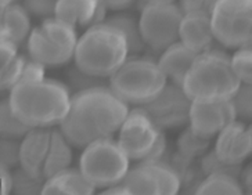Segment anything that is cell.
Segmentation results:
<instances>
[{"instance_id": "6da1fadb", "label": "cell", "mask_w": 252, "mask_h": 195, "mask_svg": "<svg viewBox=\"0 0 252 195\" xmlns=\"http://www.w3.org/2000/svg\"><path fill=\"white\" fill-rule=\"evenodd\" d=\"M127 113V104L110 87H92L71 97L69 111L60 130L74 147L85 148L119 132Z\"/></svg>"}, {"instance_id": "7a4b0ae2", "label": "cell", "mask_w": 252, "mask_h": 195, "mask_svg": "<svg viewBox=\"0 0 252 195\" xmlns=\"http://www.w3.org/2000/svg\"><path fill=\"white\" fill-rule=\"evenodd\" d=\"M14 113L30 128H52L65 119L71 96L65 84L43 79L18 83L8 97Z\"/></svg>"}, {"instance_id": "3957f363", "label": "cell", "mask_w": 252, "mask_h": 195, "mask_svg": "<svg viewBox=\"0 0 252 195\" xmlns=\"http://www.w3.org/2000/svg\"><path fill=\"white\" fill-rule=\"evenodd\" d=\"M241 86L231 58L224 53L208 50L197 56L183 81V90L193 103L231 100Z\"/></svg>"}, {"instance_id": "277c9868", "label": "cell", "mask_w": 252, "mask_h": 195, "mask_svg": "<svg viewBox=\"0 0 252 195\" xmlns=\"http://www.w3.org/2000/svg\"><path fill=\"white\" fill-rule=\"evenodd\" d=\"M129 56L125 35L107 23L89 27L75 50V65L93 76L110 78L125 64Z\"/></svg>"}, {"instance_id": "5b68a950", "label": "cell", "mask_w": 252, "mask_h": 195, "mask_svg": "<svg viewBox=\"0 0 252 195\" xmlns=\"http://www.w3.org/2000/svg\"><path fill=\"white\" fill-rule=\"evenodd\" d=\"M168 83L158 62L133 58L126 60L115 74L110 76L108 87L126 104L144 105L162 91Z\"/></svg>"}, {"instance_id": "8992f818", "label": "cell", "mask_w": 252, "mask_h": 195, "mask_svg": "<svg viewBox=\"0 0 252 195\" xmlns=\"http://www.w3.org/2000/svg\"><path fill=\"white\" fill-rule=\"evenodd\" d=\"M78 40L75 27L50 17L32 29L27 49L31 58L45 67H60L74 58Z\"/></svg>"}, {"instance_id": "52a82bcc", "label": "cell", "mask_w": 252, "mask_h": 195, "mask_svg": "<svg viewBox=\"0 0 252 195\" xmlns=\"http://www.w3.org/2000/svg\"><path fill=\"white\" fill-rule=\"evenodd\" d=\"M129 157L111 137L97 140L83 148L79 169L96 188L122 183L129 170Z\"/></svg>"}, {"instance_id": "ba28073f", "label": "cell", "mask_w": 252, "mask_h": 195, "mask_svg": "<svg viewBox=\"0 0 252 195\" xmlns=\"http://www.w3.org/2000/svg\"><path fill=\"white\" fill-rule=\"evenodd\" d=\"M161 130L143 108H134L119 129L118 143L132 161H156L166 147Z\"/></svg>"}, {"instance_id": "9c48e42d", "label": "cell", "mask_w": 252, "mask_h": 195, "mask_svg": "<svg viewBox=\"0 0 252 195\" xmlns=\"http://www.w3.org/2000/svg\"><path fill=\"white\" fill-rule=\"evenodd\" d=\"M211 23L216 42L224 47H252V0H219Z\"/></svg>"}, {"instance_id": "30bf717a", "label": "cell", "mask_w": 252, "mask_h": 195, "mask_svg": "<svg viewBox=\"0 0 252 195\" xmlns=\"http://www.w3.org/2000/svg\"><path fill=\"white\" fill-rule=\"evenodd\" d=\"M183 11L175 3H147L141 11L139 25L143 40L154 50H165L179 42Z\"/></svg>"}, {"instance_id": "8fae6325", "label": "cell", "mask_w": 252, "mask_h": 195, "mask_svg": "<svg viewBox=\"0 0 252 195\" xmlns=\"http://www.w3.org/2000/svg\"><path fill=\"white\" fill-rule=\"evenodd\" d=\"M122 184L130 194L175 195L182 187V180L173 166L156 159L141 161L140 165L129 169Z\"/></svg>"}, {"instance_id": "7c38bea8", "label": "cell", "mask_w": 252, "mask_h": 195, "mask_svg": "<svg viewBox=\"0 0 252 195\" xmlns=\"http://www.w3.org/2000/svg\"><path fill=\"white\" fill-rule=\"evenodd\" d=\"M193 101L189 98L182 86L166 83L162 91L141 108L149 113L158 128L173 129L190 123V111Z\"/></svg>"}, {"instance_id": "4fadbf2b", "label": "cell", "mask_w": 252, "mask_h": 195, "mask_svg": "<svg viewBox=\"0 0 252 195\" xmlns=\"http://www.w3.org/2000/svg\"><path fill=\"white\" fill-rule=\"evenodd\" d=\"M234 120H237V113L231 100L193 103L191 105L190 128L207 139L218 136Z\"/></svg>"}, {"instance_id": "5bb4252c", "label": "cell", "mask_w": 252, "mask_h": 195, "mask_svg": "<svg viewBox=\"0 0 252 195\" xmlns=\"http://www.w3.org/2000/svg\"><path fill=\"white\" fill-rule=\"evenodd\" d=\"M214 151L223 162L241 165L252 155V137L243 122H231L218 135Z\"/></svg>"}, {"instance_id": "9a60e30c", "label": "cell", "mask_w": 252, "mask_h": 195, "mask_svg": "<svg viewBox=\"0 0 252 195\" xmlns=\"http://www.w3.org/2000/svg\"><path fill=\"white\" fill-rule=\"evenodd\" d=\"M179 40L197 54L212 50L215 35L211 14L205 11H191L183 15L179 30Z\"/></svg>"}, {"instance_id": "2e32d148", "label": "cell", "mask_w": 252, "mask_h": 195, "mask_svg": "<svg viewBox=\"0 0 252 195\" xmlns=\"http://www.w3.org/2000/svg\"><path fill=\"white\" fill-rule=\"evenodd\" d=\"M53 130L50 128L31 129L28 135L23 137L20 151V166L32 174L43 176L46 158L52 143Z\"/></svg>"}, {"instance_id": "e0dca14e", "label": "cell", "mask_w": 252, "mask_h": 195, "mask_svg": "<svg viewBox=\"0 0 252 195\" xmlns=\"http://www.w3.org/2000/svg\"><path fill=\"white\" fill-rule=\"evenodd\" d=\"M107 6L104 0H59L56 17L76 28L104 23Z\"/></svg>"}, {"instance_id": "ac0fdd59", "label": "cell", "mask_w": 252, "mask_h": 195, "mask_svg": "<svg viewBox=\"0 0 252 195\" xmlns=\"http://www.w3.org/2000/svg\"><path fill=\"white\" fill-rule=\"evenodd\" d=\"M197 56V53L179 40L163 50L158 60V67L161 68L168 79H171L172 83L182 86Z\"/></svg>"}, {"instance_id": "d6986e66", "label": "cell", "mask_w": 252, "mask_h": 195, "mask_svg": "<svg viewBox=\"0 0 252 195\" xmlns=\"http://www.w3.org/2000/svg\"><path fill=\"white\" fill-rule=\"evenodd\" d=\"M96 187L90 183L81 169L61 170L46 179L42 194L45 195H90L94 194Z\"/></svg>"}, {"instance_id": "ffe728a7", "label": "cell", "mask_w": 252, "mask_h": 195, "mask_svg": "<svg viewBox=\"0 0 252 195\" xmlns=\"http://www.w3.org/2000/svg\"><path fill=\"white\" fill-rule=\"evenodd\" d=\"M31 35V18L28 10L20 4H10L1 10L0 39L10 40L18 46Z\"/></svg>"}, {"instance_id": "44dd1931", "label": "cell", "mask_w": 252, "mask_h": 195, "mask_svg": "<svg viewBox=\"0 0 252 195\" xmlns=\"http://www.w3.org/2000/svg\"><path fill=\"white\" fill-rule=\"evenodd\" d=\"M71 145L72 144L68 141L67 137L61 130H53L52 143L43 167V174L46 179L69 167L72 162Z\"/></svg>"}, {"instance_id": "7402d4cb", "label": "cell", "mask_w": 252, "mask_h": 195, "mask_svg": "<svg viewBox=\"0 0 252 195\" xmlns=\"http://www.w3.org/2000/svg\"><path fill=\"white\" fill-rule=\"evenodd\" d=\"M243 193L244 190L237 177L227 173L208 174L195 190V194L200 195H241Z\"/></svg>"}, {"instance_id": "603a6c76", "label": "cell", "mask_w": 252, "mask_h": 195, "mask_svg": "<svg viewBox=\"0 0 252 195\" xmlns=\"http://www.w3.org/2000/svg\"><path fill=\"white\" fill-rule=\"evenodd\" d=\"M104 23L114 25L115 28H118L125 35L129 54H139V53L143 52L146 43H144L143 36H141L139 21H136L133 17L126 14H118L114 15V17H110Z\"/></svg>"}, {"instance_id": "cb8c5ba5", "label": "cell", "mask_w": 252, "mask_h": 195, "mask_svg": "<svg viewBox=\"0 0 252 195\" xmlns=\"http://www.w3.org/2000/svg\"><path fill=\"white\" fill-rule=\"evenodd\" d=\"M28 125H25L13 111L10 101L3 100L0 105V133L1 139H21L31 132Z\"/></svg>"}, {"instance_id": "d4e9b609", "label": "cell", "mask_w": 252, "mask_h": 195, "mask_svg": "<svg viewBox=\"0 0 252 195\" xmlns=\"http://www.w3.org/2000/svg\"><path fill=\"white\" fill-rule=\"evenodd\" d=\"M209 140L211 139L198 135L189 126L179 137V155L186 159H194V158L200 157L202 154H205L209 148Z\"/></svg>"}, {"instance_id": "484cf974", "label": "cell", "mask_w": 252, "mask_h": 195, "mask_svg": "<svg viewBox=\"0 0 252 195\" xmlns=\"http://www.w3.org/2000/svg\"><path fill=\"white\" fill-rule=\"evenodd\" d=\"M13 180H14L13 191L15 194H42L43 187H45L46 177L32 174L28 170H25L24 167H21L13 173Z\"/></svg>"}, {"instance_id": "4316f807", "label": "cell", "mask_w": 252, "mask_h": 195, "mask_svg": "<svg viewBox=\"0 0 252 195\" xmlns=\"http://www.w3.org/2000/svg\"><path fill=\"white\" fill-rule=\"evenodd\" d=\"M25 57L17 56L14 60L6 67L1 68V76H0V86L1 90H13L15 86L21 81L24 67H25Z\"/></svg>"}, {"instance_id": "83f0119b", "label": "cell", "mask_w": 252, "mask_h": 195, "mask_svg": "<svg viewBox=\"0 0 252 195\" xmlns=\"http://www.w3.org/2000/svg\"><path fill=\"white\" fill-rule=\"evenodd\" d=\"M201 169L208 174H215V173H227L231 176H236L241 173V166L240 165H229L226 162H223L220 158L216 155L215 151H211L204 155L202 161H201Z\"/></svg>"}, {"instance_id": "f1b7e54d", "label": "cell", "mask_w": 252, "mask_h": 195, "mask_svg": "<svg viewBox=\"0 0 252 195\" xmlns=\"http://www.w3.org/2000/svg\"><path fill=\"white\" fill-rule=\"evenodd\" d=\"M231 101L238 119L252 120V83H241Z\"/></svg>"}, {"instance_id": "f546056e", "label": "cell", "mask_w": 252, "mask_h": 195, "mask_svg": "<svg viewBox=\"0 0 252 195\" xmlns=\"http://www.w3.org/2000/svg\"><path fill=\"white\" fill-rule=\"evenodd\" d=\"M231 64L241 83H252V47L238 49L231 57Z\"/></svg>"}, {"instance_id": "4dcf8cb0", "label": "cell", "mask_w": 252, "mask_h": 195, "mask_svg": "<svg viewBox=\"0 0 252 195\" xmlns=\"http://www.w3.org/2000/svg\"><path fill=\"white\" fill-rule=\"evenodd\" d=\"M0 148H1V166L11 169L20 165L21 144L17 143L15 139H3Z\"/></svg>"}, {"instance_id": "1f68e13d", "label": "cell", "mask_w": 252, "mask_h": 195, "mask_svg": "<svg viewBox=\"0 0 252 195\" xmlns=\"http://www.w3.org/2000/svg\"><path fill=\"white\" fill-rule=\"evenodd\" d=\"M59 0H24V7L28 13L36 17L50 18L56 17Z\"/></svg>"}, {"instance_id": "d6a6232c", "label": "cell", "mask_w": 252, "mask_h": 195, "mask_svg": "<svg viewBox=\"0 0 252 195\" xmlns=\"http://www.w3.org/2000/svg\"><path fill=\"white\" fill-rule=\"evenodd\" d=\"M69 79H71V82L74 83L75 86L79 89L78 91L92 89V87H98V86H105L103 82L104 78L89 75V74L81 71L76 65H75L74 69L69 72Z\"/></svg>"}, {"instance_id": "836d02e7", "label": "cell", "mask_w": 252, "mask_h": 195, "mask_svg": "<svg viewBox=\"0 0 252 195\" xmlns=\"http://www.w3.org/2000/svg\"><path fill=\"white\" fill-rule=\"evenodd\" d=\"M43 79H45V65L33 58L31 61H27L20 83L37 82V81H43Z\"/></svg>"}, {"instance_id": "e575fe53", "label": "cell", "mask_w": 252, "mask_h": 195, "mask_svg": "<svg viewBox=\"0 0 252 195\" xmlns=\"http://www.w3.org/2000/svg\"><path fill=\"white\" fill-rule=\"evenodd\" d=\"M17 49L18 46L10 42V40H4L0 39V67H6L7 64H10L11 61L14 60L17 54Z\"/></svg>"}, {"instance_id": "d590c367", "label": "cell", "mask_w": 252, "mask_h": 195, "mask_svg": "<svg viewBox=\"0 0 252 195\" xmlns=\"http://www.w3.org/2000/svg\"><path fill=\"white\" fill-rule=\"evenodd\" d=\"M13 187H14L13 174L10 173L8 167L1 166V194L7 195L8 193L13 191Z\"/></svg>"}, {"instance_id": "8d00e7d4", "label": "cell", "mask_w": 252, "mask_h": 195, "mask_svg": "<svg viewBox=\"0 0 252 195\" xmlns=\"http://www.w3.org/2000/svg\"><path fill=\"white\" fill-rule=\"evenodd\" d=\"M241 180L243 190L252 195V165L247 166L244 170H241Z\"/></svg>"}, {"instance_id": "74e56055", "label": "cell", "mask_w": 252, "mask_h": 195, "mask_svg": "<svg viewBox=\"0 0 252 195\" xmlns=\"http://www.w3.org/2000/svg\"><path fill=\"white\" fill-rule=\"evenodd\" d=\"M134 0H104L107 8L111 10H125V8L130 7Z\"/></svg>"}, {"instance_id": "f35d334b", "label": "cell", "mask_w": 252, "mask_h": 195, "mask_svg": "<svg viewBox=\"0 0 252 195\" xmlns=\"http://www.w3.org/2000/svg\"><path fill=\"white\" fill-rule=\"evenodd\" d=\"M193 1L201 11H205L208 14H211L219 0H193Z\"/></svg>"}, {"instance_id": "ab89813d", "label": "cell", "mask_w": 252, "mask_h": 195, "mask_svg": "<svg viewBox=\"0 0 252 195\" xmlns=\"http://www.w3.org/2000/svg\"><path fill=\"white\" fill-rule=\"evenodd\" d=\"M101 194L104 195H108V194H118V195H130V191L127 190V188L122 184V183H119V184H115V186H111V187H107V190H104Z\"/></svg>"}, {"instance_id": "60d3db41", "label": "cell", "mask_w": 252, "mask_h": 195, "mask_svg": "<svg viewBox=\"0 0 252 195\" xmlns=\"http://www.w3.org/2000/svg\"><path fill=\"white\" fill-rule=\"evenodd\" d=\"M13 1H14V0H0V6H1V10H3V8H6L7 6H10V4H13Z\"/></svg>"}, {"instance_id": "b9f144b4", "label": "cell", "mask_w": 252, "mask_h": 195, "mask_svg": "<svg viewBox=\"0 0 252 195\" xmlns=\"http://www.w3.org/2000/svg\"><path fill=\"white\" fill-rule=\"evenodd\" d=\"M147 3H173V0H146V4Z\"/></svg>"}, {"instance_id": "7bdbcfd3", "label": "cell", "mask_w": 252, "mask_h": 195, "mask_svg": "<svg viewBox=\"0 0 252 195\" xmlns=\"http://www.w3.org/2000/svg\"><path fill=\"white\" fill-rule=\"evenodd\" d=\"M248 132H250V135H251V137H252V125L251 126H248Z\"/></svg>"}]
</instances>
